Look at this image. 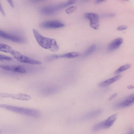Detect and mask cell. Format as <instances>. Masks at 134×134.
<instances>
[{
  "label": "cell",
  "mask_w": 134,
  "mask_h": 134,
  "mask_svg": "<svg viewBox=\"0 0 134 134\" xmlns=\"http://www.w3.org/2000/svg\"><path fill=\"white\" fill-rule=\"evenodd\" d=\"M32 31L37 42L42 47L53 52L58 51L59 47L55 39L43 36L35 29H33Z\"/></svg>",
  "instance_id": "6da1fadb"
},
{
  "label": "cell",
  "mask_w": 134,
  "mask_h": 134,
  "mask_svg": "<svg viewBox=\"0 0 134 134\" xmlns=\"http://www.w3.org/2000/svg\"><path fill=\"white\" fill-rule=\"evenodd\" d=\"M1 107L16 113L35 118L40 116V111L36 109L7 104H1Z\"/></svg>",
  "instance_id": "7a4b0ae2"
},
{
  "label": "cell",
  "mask_w": 134,
  "mask_h": 134,
  "mask_svg": "<svg viewBox=\"0 0 134 134\" xmlns=\"http://www.w3.org/2000/svg\"><path fill=\"white\" fill-rule=\"evenodd\" d=\"M75 0H71L66 2L45 6L40 10L42 14L47 15H52L57 11L75 3Z\"/></svg>",
  "instance_id": "3957f363"
},
{
  "label": "cell",
  "mask_w": 134,
  "mask_h": 134,
  "mask_svg": "<svg viewBox=\"0 0 134 134\" xmlns=\"http://www.w3.org/2000/svg\"><path fill=\"white\" fill-rule=\"evenodd\" d=\"M118 116L117 114H115L109 117L106 120L97 123L92 127V130L96 131L110 128L115 122Z\"/></svg>",
  "instance_id": "277c9868"
},
{
  "label": "cell",
  "mask_w": 134,
  "mask_h": 134,
  "mask_svg": "<svg viewBox=\"0 0 134 134\" xmlns=\"http://www.w3.org/2000/svg\"><path fill=\"white\" fill-rule=\"evenodd\" d=\"M10 54L18 61L20 62L33 65H40L42 62L23 55L20 52L13 49Z\"/></svg>",
  "instance_id": "5b68a950"
},
{
  "label": "cell",
  "mask_w": 134,
  "mask_h": 134,
  "mask_svg": "<svg viewBox=\"0 0 134 134\" xmlns=\"http://www.w3.org/2000/svg\"><path fill=\"white\" fill-rule=\"evenodd\" d=\"M1 37L12 42L21 43L26 42L25 39L23 37L16 34L8 33L3 30H0Z\"/></svg>",
  "instance_id": "8992f818"
},
{
  "label": "cell",
  "mask_w": 134,
  "mask_h": 134,
  "mask_svg": "<svg viewBox=\"0 0 134 134\" xmlns=\"http://www.w3.org/2000/svg\"><path fill=\"white\" fill-rule=\"evenodd\" d=\"M85 17L90 20V26L95 30L98 29L99 26L98 15L94 13H87L85 14Z\"/></svg>",
  "instance_id": "52a82bcc"
},
{
  "label": "cell",
  "mask_w": 134,
  "mask_h": 134,
  "mask_svg": "<svg viewBox=\"0 0 134 134\" xmlns=\"http://www.w3.org/2000/svg\"><path fill=\"white\" fill-rule=\"evenodd\" d=\"M41 26L46 29H57L63 27L64 24L60 21L51 20L44 21L41 23Z\"/></svg>",
  "instance_id": "ba28073f"
},
{
  "label": "cell",
  "mask_w": 134,
  "mask_h": 134,
  "mask_svg": "<svg viewBox=\"0 0 134 134\" xmlns=\"http://www.w3.org/2000/svg\"><path fill=\"white\" fill-rule=\"evenodd\" d=\"M0 95L1 97L10 98L24 100H28L31 99V97L30 96L25 94L21 93L12 94L1 93Z\"/></svg>",
  "instance_id": "9c48e42d"
},
{
  "label": "cell",
  "mask_w": 134,
  "mask_h": 134,
  "mask_svg": "<svg viewBox=\"0 0 134 134\" xmlns=\"http://www.w3.org/2000/svg\"><path fill=\"white\" fill-rule=\"evenodd\" d=\"M0 68L4 70L24 74L26 72V70L23 67L20 66L2 65Z\"/></svg>",
  "instance_id": "30bf717a"
},
{
  "label": "cell",
  "mask_w": 134,
  "mask_h": 134,
  "mask_svg": "<svg viewBox=\"0 0 134 134\" xmlns=\"http://www.w3.org/2000/svg\"><path fill=\"white\" fill-rule=\"evenodd\" d=\"M79 53L76 52H70L60 55H53L49 56L48 59H52L60 58H73L80 55Z\"/></svg>",
  "instance_id": "8fae6325"
},
{
  "label": "cell",
  "mask_w": 134,
  "mask_h": 134,
  "mask_svg": "<svg viewBox=\"0 0 134 134\" xmlns=\"http://www.w3.org/2000/svg\"><path fill=\"white\" fill-rule=\"evenodd\" d=\"M123 40L121 37L115 39L109 44L108 49L109 51H113L118 49L123 42Z\"/></svg>",
  "instance_id": "7c38bea8"
},
{
  "label": "cell",
  "mask_w": 134,
  "mask_h": 134,
  "mask_svg": "<svg viewBox=\"0 0 134 134\" xmlns=\"http://www.w3.org/2000/svg\"><path fill=\"white\" fill-rule=\"evenodd\" d=\"M103 111V110L100 109L91 111L83 115L81 119L82 120H86L91 119L100 115Z\"/></svg>",
  "instance_id": "4fadbf2b"
},
{
  "label": "cell",
  "mask_w": 134,
  "mask_h": 134,
  "mask_svg": "<svg viewBox=\"0 0 134 134\" xmlns=\"http://www.w3.org/2000/svg\"><path fill=\"white\" fill-rule=\"evenodd\" d=\"M122 76L121 75H118L113 77L100 82L98 84V86L101 87H107L119 80Z\"/></svg>",
  "instance_id": "5bb4252c"
},
{
  "label": "cell",
  "mask_w": 134,
  "mask_h": 134,
  "mask_svg": "<svg viewBox=\"0 0 134 134\" xmlns=\"http://www.w3.org/2000/svg\"><path fill=\"white\" fill-rule=\"evenodd\" d=\"M96 46L95 44H92L85 51L83 55L85 57H87L93 53L96 50Z\"/></svg>",
  "instance_id": "9a60e30c"
},
{
  "label": "cell",
  "mask_w": 134,
  "mask_h": 134,
  "mask_svg": "<svg viewBox=\"0 0 134 134\" xmlns=\"http://www.w3.org/2000/svg\"><path fill=\"white\" fill-rule=\"evenodd\" d=\"M134 103L133 101L125 99V100L118 104V107L122 108L127 107L131 106Z\"/></svg>",
  "instance_id": "2e32d148"
},
{
  "label": "cell",
  "mask_w": 134,
  "mask_h": 134,
  "mask_svg": "<svg viewBox=\"0 0 134 134\" xmlns=\"http://www.w3.org/2000/svg\"><path fill=\"white\" fill-rule=\"evenodd\" d=\"M13 49L10 46L3 43L0 44V51L10 53Z\"/></svg>",
  "instance_id": "e0dca14e"
},
{
  "label": "cell",
  "mask_w": 134,
  "mask_h": 134,
  "mask_svg": "<svg viewBox=\"0 0 134 134\" xmlns=\"http://www.w3.org/2000/svg\"><path fill=\"white\" fill-rule=\"evenodd\" d=\"M131 65L130 64H127L123 65L119 68L115 72V74H118L129 69Z\"/></svg>",
  "instance_id": "ac0fdd59"
},
{
  "label": "cell",
  "mask_w": 134,
  "mask_h": 134,
  "mask_svg": "<svg viewBox=\"0 0 134 134\" xmlns=\"http://www.w3.org/2000/svg\"><path fill=\"white\" fill-rule=\"evenodd\" d=\"M76 7L75 6L70 7L66 9L65 12L68 14H71L75 11Z\"/></svg>",
  "instance_id": "d6986e66"
},
{
  "label": "cell",
  "mask_w": 134,
  "mask_h": 134,
  "mask_svg": "<svg viewBox=\"0 0 134 134\" xmlns=\"http://www.w3.org/2000/svg\"><path fill=\"white\" fill-rule=\"evenodd\" d=\"M12 59L11 57L9 56L1 54L0 55V60H12Z\"/></svg>",
  "instance_id": "ffe728a7"
},
{
  "label": "cell",
  "mask_w": 134,
  "mask_h": 134,
  "mask_svg": "<svg viewBox=\"0 0 134 134\" xmlns=\"http://www.w3.org/2000/svg\"><path fill=\"white\" fill-rule=\"evenodd\" d=\"M126 99L134 102V93L129 95L127 97Z\"/></svg>",
  "instance_id": "44dd1931"
},
{
  "label": "cell",
  "mask_w": 134,
  "mask_h": 134,
  "mask_svg": "<svg viewBox=\"0 0 134 134\" xmlns=\"http://www.w3.org/2000/svg\"><path fill=\"white\" fill-rule=\"evenodd\" d=\"M127 28V27L125 25H122L119 26L117 28V30L119 31L122 30H126Z\"/></svg>",
  "instance_id": "7402d4cb"
},
{
  "label": "cell",
  "mask_w": 134,
  "mask_h": 134,
  "mask_svg": "<svg viewBox=\"0 0 134 134\" xmlns=\"http://www.w3.org/2000/svg\"><path fill=\"white\" fill-rule=\"evenodd\" d=\"M117 95V93H115L114 94H113L108 99V100L109 101L111 100H112L113 98L115 97Z\"/></svg>",
  "instance_id": "603a6c76"
},
{
  "label": "cell",
  "mask_w": 134,
  "mask_h": 134,
  "mask_svg": "<svg viewBox=\"0 0 134 134\" xmlns=\"http://www.w3.org/2000/svg\"><path fill=\"white\" fill-rule=\"evenodd\" d=\"M126 134H134V130L132 128L130 129L127 132Z\"/></svg>",
  "instance_id": "cb8c5ba5"
},
{
  "label": "cell",
  "mask_w": 134,
  "mask_h": 134,
  "mask_svg": "<svg viewBox=\"0 0 134 134\" xmlns=\"http://www.w3.org/2000/svg\"><path fill=\"white\" fill-rule=\"evenodd\" d=\"M7 1L10 6L12 7L13 8L14 7V5L12 1L11 0H7Z\"/></svg>",
  "instance_id": "d4e9b609"
},
{
  "label": "cell",
  "mask_w": 134,
  "mask_h": 134,
  "mask_svg": "<svg viewBox=\"0 0 134 134\" xmlns=\"http://www.w3.org/2000/svg\"><path fill=\"white\" fill-rule=\"evenodd\" d=\"M0 10L1 12L2 15L3 16H4L5 15V14L4 12V11L2 7V5L1 4H0Z\"/></svg>",
  "instance_id": "484cf974"
},
{
  "label": "cell",
  "mask_w": 134,
  "mask_h": 134,
  "mask_svg": "<svg viewBox=\"0 0 134 134\" xmlns=\"http://www.w3.org/2000/svg\"><path fill=\"white\" fill-rule=\"evenodd\" d=\"M127 88L129 89H132L134 88V86L133 85H131L128 86Z\"/></svg>",
  "instance_id": "4316f807"
},
{
  "label": "cell",
  "mask_w": 134,
  "mask_h": 134,
  "mask_svg": "<svg viewBox=\"0 0 134 134\" xmlns=\"http://www.w3.org/2000/svg\"><path fill=\"white\" fill-rule=\"evenodd\" d=\"M104 1L103 0H97L96 1V2L97 4H99L103 2Z\"/></svg>",
  "instance_id": "83f0119b"
}]
</instances>
